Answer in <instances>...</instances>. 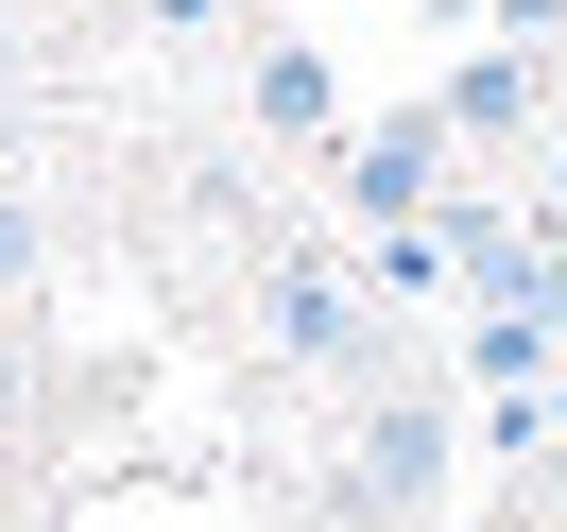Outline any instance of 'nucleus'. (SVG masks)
<instances>
[{"instance_id":"obj_1","label":"nucleus","mask_w":567,"mask_h":532,"mask_svg":"<svg viewBox=\"0 0 567 532\" xmlns=\"http://www.w3.org/2000/svg\"><path fill=\"white\" fill-rule=\"evenodd\" d=\"M18 258H35V223H18V207H0V275H18Z\"/></svg>"}]
</instances>
